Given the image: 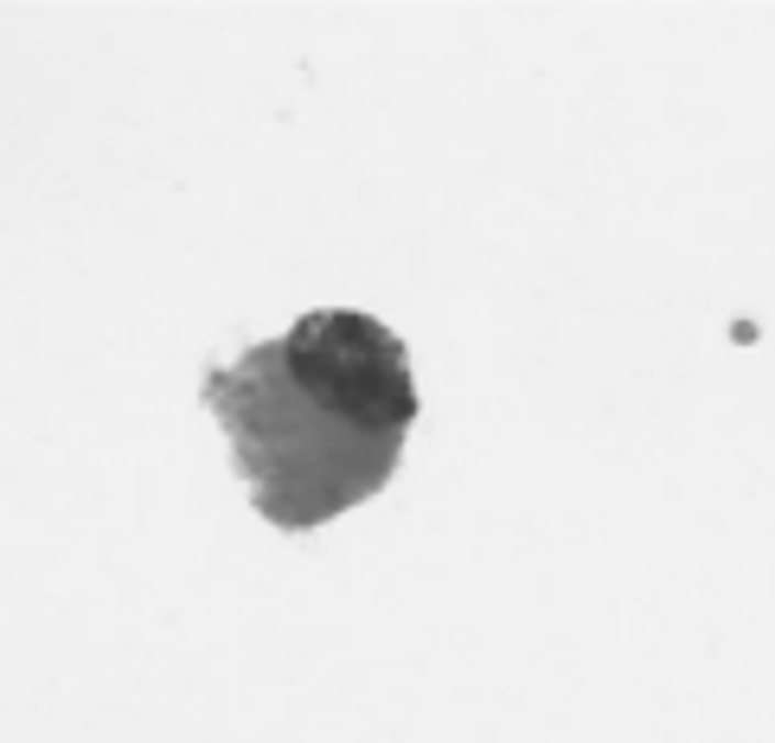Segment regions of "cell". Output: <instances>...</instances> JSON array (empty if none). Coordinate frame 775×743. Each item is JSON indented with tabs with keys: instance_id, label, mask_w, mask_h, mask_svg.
I'll return each instance as SVG.
<instances>
[{
	"instance_id": "6da1fadb",
	"label": "cell",
	"mask_w": 775,
	"mask_h": 743,
	"mask_svg": "<svg viewBox=\"0 0 775 743\" xmlns=\"http://www.w3.org/2000/svg\"><path fill=\"white\" fill-rule=\"evenodd\" d=\"M206 404L231 436L257 513L301 532L391 481L417 423V378L385 321L321 308L212 372Z\"/></svg>"
}]
</instances>
